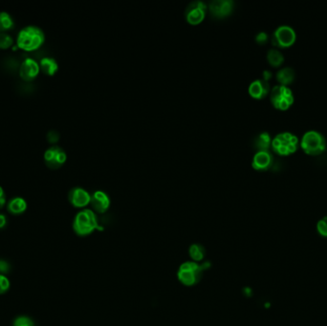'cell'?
Listing matches in <instances>:
<instances>
[{
	"mask_svg": "<svg viewBox=\"0 0 327 326\" xmlns=\"http://www.w3.org/2000/svg\"><path fill=\"white\" fill-rule=\"evenodd\" d=\"M44 41L45 34L43 30L35 25H28L22 28L16 37V45L28 52L38 50Z\"/></svg>",
	"mask_w": 327,
	"mask_h": 326,
	"instance_id": "6da1fadb",
	"label": "cell"
},
{
	"mask_svg": "<svg viewBox=\"0 0 327 326\" xmlns=\"http://www.w3.org/2000/svg\"><path fill=\"white\" fill-rule=\"evenodd\" d=\"M300 146L308 155L318 156L326 150V139L317 130H308L301 137Z\"/></svg>",
	"mask_w": 327,
	"mask_h": 326,
	"instance_id": "7a4b0ae2",
	"label": "cell"
},
{
	"mask_svg": "<svg viewBox=\"0 0 327 326\" xmlns=\"http://www.w3.org/2000/svg\"><path fill=\"white\" fill-rule=\"evenodd\" d=\"M300 146V140L292 132H280L272 138L271 148L280 156H289L295 153Z\"/></svg>",
	"mask_w": 327,
	"mask_h": 326,
	"instance_id": "3957f363",
	"label": "cell"
},
{
	"mask_svg": "<svg viewBox=\"0 0 327 326\" xmlns=\"http://www.w3.org/2000/svg\"><path fill=\"white\" fill-rule=\"evenodd\" d=\"M73 229L76 233L81 237L88 236L97 229L102 230L98 223L95 212L89 209L82 210L76 214L73 222Z\"/></svg>",
	"mask_w": 327,
	"mask_h": 326,
	"instance_id": "277c9868",
	"label": "cell"
},
{
	"mask_svg": "<svg viewBox=\"0 0 327 326\" xmlns=\"http://www.w3.org/2000/svg\"><path fill=\"white\" fill-rule=\"evenodd\" d=\"M270 101L275 108L287 110L292 106L295 101L293 91L289 86L275 85L270 91Z\"/></svg>",
	"mask_w": 327,
	"mask_h": 326,
	"instance_id": "5b68a950",
	"label": "cell"
},
{
	"mask_svg": "<svg viewBox=\"0 0 327 326\" xmlns=\"http://www.w3.org/2000/svg\"><path fill=\"white\" fill-rule=\"evenodd\" d=\"M204 269V265H199L194 261L185 262L178 270V279L184 285H195L202 279Z\"/></svg>",
	"mask_w": 327,
	"mask_h": 326,
	"instance_id": "8992f818",
	"label": "cell"
},
{
	"mask_svg": "<svg viewBox=\"0 0 327 326\" xmlns=\"http://www.w3.org/2000/svg\"><path fill=\"white\" fill-rule=\"evenodd\" d=\"M297 40V34L293 28L288 25H281L272 33V44L276 47L289 48Z\"/></svg>",
	"mask_w": 327,
	"mask_h": 326,
	"instance_id": "52a82bcc",
	"label": "cell"
},
{
	"mask_svg": "<svg viewBox=\"0 0 327 326\" xmlns=\"http://www.w3.org/2000/svg\"><path fill=\"white\" fill-rule=\"evenodd\" d=\"M44 163L51 170H58L62 168L64 163L67 160V154L65 150L61 148L60 146H51L45 150L44 155Z\"/></svg>",
	"mask_w": 327,
	"mask_h": 326,
	"instance_id": "ba28073f",
	"label": "cell"
},
{
	"mask_svg": "<svg viewBox=\"0 0 327 326\" xmlns=\"http://www.w3.org/2000/svg\"><path fill=\"white\" fill-rule=\"evenodd\" d=\"M208 7L203 1L194 0L189 3L185 10V17L191 25H198L204 21Z\"/></svg>",
	"mask_w": 327,
	"mask_h": 326,
	"instance_id": "9c48e42d",
	"label": "cell"
},
{
	"mask_svg": "<svg viewBox=\"0 0 327 326\" xmlns=\"http://www.w3.org/2000/svg\"><path fill=\"white\" fill-rule=\"evenodd\" d=\"M20 76L25 82H32L41 72L40 63L31 58L22 61L20 67Z\"/></svg>",
	"mask_w": 327,
	"mask_h": 326,
	"instance_id": "30bf717a",
	"label": "cell"
},
{
	"mask_svg": "<svg viewBox=\"0 0 327 326\" xmlns=\"http://www.w3.org/2000/svg\"><path fill=\"white\" fill-rule=\"evenodd\" d=\"M233 5L234 2L232 0H212L209 9L213 16L222 19L232 14Z\"/></svg>",
	"mask_w": 327,
	"mask_h": 326,
	"instance_id": "8fae6325",
	"label": "cell"
},
{
	"mask_svg": "<svg viewBox=\"0 0 327 326\" xmlns=\"http://www.w3.org/2000/svg\"><path fill=\"white\" fill-rule=\"evenodd\" d=\"M68 200L75 208H84L90 204L91 195L87 190L76 187L69 191Z\"/></svg>",
	"mask_w": 327,
	"mask_h": 326,
	"instance_id": "7c38bea8",
	"label": "cell"
},
{
	"mask_svg": "<svg viewBox=\"0 0 327 326\" xmlns=\"http://www.w3.org/2000/svg\"><path fill=\"white\" fill-rule=\"evenodd\" d=\"M90 204L97 212L103 213L110 207V198L106 192L102 190H96L91 195Z\"/></svg>",
	"mask_w": 327,
	"mask_h": 326,
	"instance_id": "4fadbf2b",
	"label": "cell"
},
{
	"mask_svg": "<svg viewBox=\"0 0 327 326\" xmlns=\"http://www.w3.org/2000/svg\"><path fill=\"white\" fill-rule=\"evenodd\" d=\"M274 162V157L272 153L268 151H257L252 157V166L255 170H269L272 167Z\"/></svg>",
	"mask_w": 327,
	"mask_h": 326,
	"instance_id": "5bb4252c",
	"label": "cell"
},
{
	"mask_svg": "<svg viewBox=\"0 0 327 326\" xmlns=\"http://www.w3.org/2000/svg\"><path fill=\"white\" fill-rule=\"evenodd\" d=\"M248 91H249V94L253 99L261 100L270 93L271 87H270L269 82L267 81L263 80V79H259V80H256L250 83Z\"/></svg>",
	"mask_w": 327,
	"mask_h": 326,
	"instance_id": "9a60e30c",
	"label": "cell"
},
{
	"mask_svg": "<svg viewBox=\"0 0 327 326\" xmlns=\"http://www.w3.org/2000/svg\"><path fill=\"white\" fill-rule=\"evenodd\" d=\"M40 63V68L41 71L47 76H54L58 70H59V63L55 60L54 58L51 57H45L41 59Z\"/></svg>",
	"mask_w": 327,
	"mask_h": 326,
	"instance_id": "2e32d148",
	"label": "cell"
},
{
	"mask_svg": "<svg viewBox=\"0 0 327 326\" xmlns=\"http://www.w3.org/2000/svg\"><path fill=\"white\" fill-rule=\"evenodd\" d=\"M272 138L266 131L259 133L253 140V148L258 151H268L272 144Z\"/></svg>",
	"mask_w": 327,
	"mask_h": 326,
	"instance_id": "e0dca14e",
	"label": "cell"
},
{
	"mask_svg": "<svg viewBox=\"0 0 327 326\" xmlns=\"http://www.w3.org/2000/svg\"><path fill=\"white\" fill-rule=\"evenodd\" d=\"M276 77H277V81L280 85L288 86L289 84H291L294 82V80L296 78V72L291 67H284V68L280 69L277 72Z\"/></svg>",
	"mask_w": 327,
	"mask_h": 326,
	"instance_id": "ac0fdd59",
	"label": "cell"
},
{
	"mask_svg": "<svg viewBox=\"0 0 327 326\" xmlns=\"http://www.w3.org/2000/svg\"><path fill=\"white\" fill-rule=\"evenodd\" d=\"M27 209V202L22 197H14L9 200L7 210L12 214H21Z\"/></svg>",
	"mask_w": 327,
	"mask_h": 326,
	"instance_id": "d6986e66",
	"label": "cell"
},
{
	"mask_svg": "<svg viewBox=\"0 0 327 326\" xmlns=\"http://www.w3.org/2000/svg\"><path fill=\"white\" fill-rule=\"evenodd\" d=\"M267 61L272 67H279L284 62V56L280 50L272 48L267 52Z\"/></svg>",
	"mask_w": 327,
	"mask_h": 326,
	"instance_id": "ffe728a7",
	"label": "cell"
},
{
	"mask_svg": "<svg viewBox=\"0 0 327 326\" xmlns=\"http://www.w3.org/2000/svg\"><path fill=\"white\" fill-rule=\"evenodd\" d=\"M14 27L13 16L7 12H0V33H7L9 30Z\"/></svg>",
	"mask_w": 327,
	"mask_h": 326,
	"instance_id": "44dd1931",
	"label": "cell"
},
{
	"mask_svg": "<svg viewBox=\"0 0 327 326\" xmlns=\"http://www.w3.org/2000/svg\"><path fill=\"white\" fill-rule=\"evenodd\" d=\"M189 252H190L191 259H192L194 262L201 261V260L204 258L205 255H206L204 247L200 244L191 245V247H190V251H189Z\"/></svg>",
	"mask_w": 327,
	"mask_h": 326,
	"instance_id": "7402d4cb",
	"label": "cell"
},
{
	"mask_svg": "<svg viewBox=\"0 0 327 326\" xmlns=\"http://www.w3.org/2000/svg\"><path fill=\"white\" fill-rule=\"evenodd\" d=\"M14 44L13 37L8 33H0V49H9Z\"/></svg>",
	"mask_w": 327,
	"mask_h": 326,
	"instance_id": "603a6c76",
	"label": "cell"
},
{
	"mask_svg": "<svg viewBox=\"0 0 327 326\" xmlns=\"http://www.w3.org/2000/svg\"><path fill=\"white\" fill-rule=\"evenodd\" d=\"M317 231L321 237L327 238V215L320 219L317 223Z\"/></svg>",
	"mask_w": 327,
	"mask_h": 326,
	"instance_id": "cb8c5ba5",
	"label": "cell"
},
{
	"mask_svg": "<svg viewBox=\"0 0 327 326\" xmlns=\"http://www.w3.org/2000/svg\"><path fill=\"white\" fill-rule=\"evenodd\" d=\"M14 326H34V321L28 317L21 316L14 319Z\"/></svg>",
	"mask_w": 327,
	"mask_h": 326,
	"instance_id": "d4e9b609",
	"label": "cell"
},
{
	"mask_svg": "<svg viewBox=\"0 0 327 326\" xmlns=\"http://www.w3.org/2000/svg\"><path fill=\"white\" fill-rule=\"evenodd\" d=\"M10 288V281L6 276L0 275V295L7 292Z\"/></svg>",
	"mask_w": 327,
	"mask_h": 326,
	"instance_id": "484cf974",
	"label": "cell"
},
{
	"mask_svg": "<svg viewBox=\"0 0 327 326\" xmlns=\"http://www.w3.org/2000/svg\"><path fill=\"white\" fill-rule=\"evenodd\" d=\"M268 34L266 32H259V34L256 35V41L259 43V44H265L266 42L268 41Z\"/></svg>",
	"mask_w": 327,
	"mask_h": 326,
	"instance_id": "4316f807",
	"label": "cell"
},
{
	"mask_svg": "<svg viewBox=\"0 0 327 326\" xmlns=\"http://www.w3.org/2000/svg\"><path fill=\"white\" fill-rule=\"evenodd\" d=\"M10 264L8 263L7 261L3 260V259H0V275H6L8 273L10 272Z\"/></svg>",
	"mask_w": 327,
	"mask_h": 326,
	"instance_id": "83f0119b",
	"label": "cell"
},
{
	"mask_svg": "<svg viewBox=\"0 0 327 326\" xmlns=\"http://www.w3.org/2000/svg\"><path fill=\"white\" fill-rule=\"evenodd\" d=\"M48 141L50 142V143H56V142H58L59 141V139H60V134L57 132V131H55V130H51L49 133H48Z\"/></svg>",
	"mask_w": 327,
	"mask_h": 326,
	"instance_id": "f1b7e54d",
	"label": "cell"
},
{
	"mask_svg": "<svg viewBox=\"0 0 327 326\" xmlns=\"http://www.w3.org/2000/svg\"><path fill=\"white\" fill-rule=\"evenodd\" d=\"M6 204V194L3 188L0 186V209H2Z\"/></svg>",
	"mask_w": 327,
	"mask_h": 326,
	"instance_id": "f546056e",
	"label": "cell"
},
{
	"mask_svg": "<svg viewBox=\"0 0 327 326\" xmlns=\"http://www.w3.org/2000/svg\"><path fill=\"white\" fill-rule=\"evenodd\" d=\"M6 224H7V218L3 213H0V229H3Z\"/></svg>",
	"mask_w": 327,
	"mask_h": 326,
	"instance_id": "4dcf8cb0",
	"label": "cell"
},
{
	"mask_svg": "<svg viewBox=\"0 0 327 326\" xmlns=\"http://www.w3.org/2000/svg\"><path fill=\"white\" fill-rule=\"evenodd\" d=\"M262 76H263V80H265V81L268 82L272 78V72H270L269 70H265V71H263Z\"/></svg>",
	"mask_w": 327,
	"mask_h": 326,
	"instance_id": "1f68e13d",
	"label": "cell"
}]
</instances>
